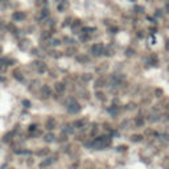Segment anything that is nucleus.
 <instances>
[{
  "instance_id": "f257e3e1",
  "label": "nucleus",
  "mask_w": 169,
  "mask_h": 169,
  "mask_svg": "<svg viewBox=\"0 0 169 169\" xmlns=\"http://www.w3.org/2000/svg\"><path fill=\"white\" fill-rule=\"evenodd\" d=\"M111 144V138L110 136H98V138L92 141V148H95V149H103L106 147H108Z\"/></svg>"
},
{
  "instance_id": "f03ea898",
  "label": "nucleus",
  "mask_w": 169,
  "mask_h": 169,
  "mask_svg": "<svg viewBox=\"0 0 169 169\" xmlns=\"http://www.w3.org/2000/svg\"><path fill=\"white\" fill-rule=\"evenodd\" d=\"M66 107H67V111L70 114H78L81 111V106H79V103L74 98H69L66 100Z\"/></svg>"
},
{
  "instance_id": "7ed1b4c3",
  "label": "nucleus",
  "mask_w": 169,
  "mask_h": 169,
  "mask_svg": "<svg viewBox=\"0 0 169 169\" xmlns=\"http://www.w3.org/2000/svg\"><path fill=\"white\" fill-rule=\"evenodd\" d=\"M91 53L94 56H102L104 53V45L103 44H95L91 46Z\"/></svg>"
},
{
  "instance_id": "20e7f679",
  "label": "nucleus",
  "mask_w": 169,
  "mask_h": 169,
  "mask_svg": "<svg viewBox=\"0 0 169 169\" xmlns=\"http://www.w3.org/2000/svg\"><path fill=\"white\" fill-rule=\"evenodd\" d=\"M123 81H124L123 75H120V74H114L111 77V82H110V83H111L112 86H119V84H122Z\"/></svg>"
},
{
  "instance_id": "39448f33",
  "label": "nucleus",
  "mask_w": 169,
  "mask_h": 169,
  "mask_svg": "<svg viewBox=\"0 0 169 169\" xmlns=\"http://www.w3.org/2000/svg\"><path fill=\"white\" fill-rule=\"evenodd\" d=\"M33 67H35L39 73H45L46 71V65L44 64V62H41V61H35L33 62Z\"/></svg>"
},
{
  "instance_id": "423d86ee",
  "label": "nucleus",
  "mask_w": 169,
  "mask_h": 169,
  "mask_svg": "<svg viewBox=\"0 0 169 169\" xmlns=\"http://www.w3.org/2000/svg\"><path fill=\"white\" fill-rule=\"evenodd\" d=\"M25 17H27V15L21 11H16L15 13L12 15V20H13V21H24Z\"/></svg>"
},
{
  "instance_id": "0eeeda50",
  "label": "nucleus",
  "mask_w": 169,
  "mask_h": 169,
  "mask_svg": "<svg viewBox=\"0 0 169 169\" xmlns=\"http://www.w3.org/2000/svg\"><path fill=\"white\" fill-rule=\"evenodd\" d=\"M41 96L44 98V99H46V98H49L50 95H52V91H50V87L49 86H46V84H44V86H41Z\"/></svg>"
},
{
  "instance_id": "6e6552de",
  "label": "nucleus",
  "mask_w": 169,
  "mask_h": 169,
  "mask_svg": "<svg viewBox=\"0 0 169 169\" xmlns=\"http://www.w3.org/2000/svg\"><path fill=\"white\" fill-rule=\"evenodd\" d=\"M54 161H56V159H54V157L45 159V160H44V161H42L41 164H40V168H41V169H44V168H46V166H50V165H52V164H53Z\"/></svg>"
},
{
  "instance_id": "1a4fd4ad",
  "label": "nucleus",
  "mask_w": 169,
  "mask_h": 169,
  "mask_svg": "<svg viewBox=\"0 0 169 169\" xmlns=\"http://www.w3.org/2000/svg\"><path fill=\"white\" fill-rule=\"evenodd\" d=\"M106 83H107L106 78L100 77V78H98V79L95 81V84H94V86H95L96 88H102V87H104V86H106Z\"/></svg>"
},
{
  "instance_id": "9d476101",
  "label": "nucleus",
  "mask_w": 169,
  "mask_h": 169,
  "mask_svg": "<svg viewBox=\"0 0 169 169\" xmlns=\"http://www.w3.org/2000/svg\"><path fill=\"white\" fill-rule=\"evenodd\" d=\"M45 127L48 128V130H53L54 127H56V119H53V118H48V120H46V123H45Z\"/></svg>"
},
{
  "instance_id": "9b49d317",
  "label": "nucleus",
  "mask_w": 169,
  "mask_h": 169,
  "mask_svg": "<svg viewBox=\"0 0 169 169\" xmlns=\"http://www.w3.org/2000/svg\"><path fill=\"white\" fill-rule=\"evenodd\" d=\"M54 88H56V91L58 94H62V92L65 91V84L62 83V82H57V83L54 84Z\"/></svg>"
},
{
  "instance_id": "f8f14e48",
  "label": "nucleus",
  "mask_w": 169,
  "mask_h": 169,
  "mask_svg": "<svg viewBox=\"0 0 169 169\" xmlns=\"http://www.w3.org/2000/svg\"><path fill=\"white\" fill-rule=\"evenodd\" d=\"M13 78L17 79V81H20V82L24 81V77H23V74H21L20 70H15V71H13Z\"/></svg>"
},
{
  "instance_id": "ddd939ff",
  "label": "nucleus",
  "mask_w": 169,
  "mask_h": 169,
  "mask_svg": "<svg viewBox=\"0 0 169 169\" xmlns=\"http://www.w3.org/2000/svg\"><path fill=\"white\" fill-rule=\"evenodd\" d=\"M67 7H69V3H67L66 0H64V1H61V3L58 4V11H60V12H64Z\"/></svg>"
},
{
  "instance_id": "4468645a",
  "label": "nucleus",
  "mask_w": 169,
  "mask_h": 169,
  "mask_svg": "<svg viewBox=\"0 0 169 169\" xmlns=\"http://www.w3.org/2000/svg\"><path fill=\"white\" fill-rule=\"evenodd\" d=\"M84 124H86V120L82 119V120H77V122H74L73 127H74V128H82V127H84Z\"/></svg>"
},
{
  "instance_id": "2eb2a0df",
  "label": "nucleus",
  "mask_w": 169,
  "mask_h": 169,
  "mask_svg": "<svg viewBox=\"0 0 169 169\" xmlns=\"http://www.w3.org/2000/svg\"><path fill=\"white\" fill-rule=\"evenodd\" d=\"M159 140H160L162 144H169V135H160V136H159Z\"/></svg>"
},
{
  "instance_id": "dca6fc26",
  "label": "nucleus",
  "mask_w": 169,
  "mask_h": 169,
  "mask_svg": "<svg viewBox=\"0 0 169 169\" xmlns=\"http://www.w3.org/2000/svg\"><path fill=\"white\" fill-rule=\"evenodd\" d=\"M44 140H45L46 143H52L56 140V136H54L53 134H46L45 135V138H44Z\"/></svg>"
},
{
  "instance_id": "f3484780",
  "label": "nucleus",
  "mask_w": 169,
  "mask_h": 169,
  "mask_svg": "<svg viewBox=\"0 0 169 169\" xmlns=\"http://www.w3.org/2000/svg\"><path fill=\"white\" fill-rule=\"evenodd\" d=\"M64 132H65V135L73 134V132H74V127H71L70 124H66V126L64 127Z\"/></svg>"
},
{
  "instance_id": "a211bd4d",
  "label": "nucleus",
  "mask_w": 169,
  "mask_h": 169,
  "mask_svg": "<svg viewBox=\"0 0 169 169\" xmlns=\"http://www.w3.org/2000/svg\"><path fill=\"white\" fill-rule=\"evenodd\" d=\"M48 153H49V148H42V149H39L36 152L37 156H46Z\"/></svg>"
},
{
  "instance_id": "6ab92c4d",
  "label": "nucleus",
  "mask_w": 169,
  "mask_h": 169,
  "mask_svg": "<svg viewBox=\"0 0 169 169\" xmlns=\"http://www.w3.org/2000/svg\"><path fill=\"white\" fill-rule=\"evenodd\" d=\"M12 62L9 58H0V65H4V66H7V65H12Z\"/></svg>"
},
{
  "instance_id": "aec40b11",
  "label": "nucleus",
  "mask_w": 169,
  "mask_h": 169,
  "mask_svg": "<svg viewBox=\"0 0 169 169\" xmlns=\"http://www.w3.org/2000/svg\"><path fill=\"white\" fill-rule=\"evenodd\" d=\"M131 140H132V141H141L143 136L141 135H132V136H131Z\"/></svg>"
},
{
  "instance_id": "412c9836",
  "label": "nucleus",
  "mask_w": 169,
  "mask_h": 169,
  "mask_svg": "<svg viewBox=\"0 0 169 169\" xmlns=\"http://www.w3.org/2000/svg\"><path fill=\"white\" fill-rule=\"evenodd\" d=\"M20 48H21V49H23V50H25V49H27V48H28V46H29V41H25V40H24V41H21V42H20Z\"/></svg>"
},
{
  "instance_id": "4be33fe9",
  "label": "nucleus",
  "mask_w": 169,
  "mask_h": 169,
  "mask_svg": "<svg viewBox=\"0 0 169 169\" xmlns=\"http://www.w3.org/2000/svg\"><path fill=\"white\" fill-rule=\"evenodd\" d=\"M135 124H136L138 127H141L143 124H144V120H143V118H140V116H139V118H136V119H135Z\"/></svg>"
},
{
  "instance_id": "5701e85b",
  "label": "nucleus",
  "mask_w": 169,
  "mask_h": 169,
  "mask_svg": "<svg viewBox=\"0 0 169 169\" xmlns=\"http://www.w3.org/2000/svg\"><path fill=\"white\" fill-rule=\"evenodd\" d=\"M145 135H147V136H153V138H155V136H157V135H156V132H155V131H152V130H147L145 131Z\"/></svg>"
},
{
  "instance_id": "b1692460",
  "label": "nucleus",
  "mask_w": 169,
  "mask_h": 169,
  "mask_svg": "<svg viewBox=\"0 0 169 169\" xmlns=\"http://www.w3.org/2000/svg\"><path fill=\"white\" fill-rule=\"evenodd\" d=\"M91 74H83V75H82V79H83V81H90V79H91Z\"/></svg>"
},
{
  "instance_id": "393cba45",
  "label": "nucleus",
  "mask_w": 169,
  "mask_h": 169,
  "mask_svg": "<svg viewBox=\"0 0 169 169\" xmlns=\"http://www.w3.org/2000/svg\"><path fill=\"white\" fill-rule=\"evenodd\" d=\"M11 136H12V132H11V134H8V135H5V136H4V139H3V141L8 143L9 140H11Z\"/></svg>"
},
{
  "instance_id": "a878e982",
  "label": "nucleus",
  "mask_w": 169,
  "mask_h": 169,
  "mask_svg": "<svg viewBox=\"0 0 169 169\" xmlns=\"http://www.w3.org/2000/svg\"><path fill=\"white\" fill-rule=\"evenodd\" d=\"M78 61H81V62H87V61H88V57H86V56L78 57Z\"/></svg>"
},
{
  "instance_id": "bb28decb",
  "label": "nucleus",
  "mask_w": 169,
  "mask_h": 169,
  "mask_svg": "<svg viewBox=\"0 0 169 169\" xmlns=\"http://www.w3.org/2000/svg\"><path fill=\"white\" fill-rule=\"evenodd\" d=\"M49 15V13H48V11H46V9H44V11L41 12V15H40V17H42V19H45L46 16Z\"/></svg>"
},
{
  "instance_id": "cd10ccee",
  "label": "nucleus",
  "mask_w": 169,
  "mask_h": 169,
  "mask_svg": "<svg viewBox=\"0 0 169 169\" xmlns=\"http://www.w3.org/2000/svg\"><path fill=\"white\" fill-rule=\"evenodd\" d=\"M5 70H7V66L0 65V74H1V73H5Z\"/></svg>"
},
{
  "instance_id": "c85d7f7f",
  "label": "nucleus",
  "mask_w": 169,
  "mask_h": 169,
  "mask_svg": "<svg viewBox=\"0 0 169 169\" xmlns=\"http://www.w3.org/2000/svg\"><path fill=\"white\" fill-rule=\"evenodd\" d=\"M107 69V65H103V66H100V67H98L96 69V71H103V70Z\"/></svg>"
},
{
  "instance_id": "c756f323",
  "label": "nucleus",
  "mask_w": 169,
  "mask_h": 169,
  "mask_svg": "<svg viewBox=\"0 0 169 169\" xmlns=\"http://www.w3.org/2000/svg\"><path fill=\"white\" fill-rule=\"evenodd\" d=\"M37 130V126H36V124H32L31 127H29V131H31V132H33V131H36Z\"/></svg>"
},
{
  "instance_id": "7c9ffc66",
  "label": "nucleus",
  "mask_w": 169,
  "mask_h": 169,
  "mask_svg": "<svg viewBox=\"0 0 169 169\" xmlns=\"http://www.w3.org/2000/svg\"><path fill=\"white\" fill-rule=\"evenodd\" d=\"M41 37H42V39H49V37H50V33H49V32H48V33L45 32V33H42Z\"/></svg>"
},
{
  "instance_id": "2f4dec72",
  "label": "nucleus",
  "mask_w": 169,
  "mask_h": 169,
  "mask_svg": "<svg viewBox=\"0 0 169 169\" xmlns=\"http://www.w3.org/2000/svg\"><path fill=\"white\" fill-rule=\"evenodd\" d=\"M23 103H24V106H25V107H29V106H31V102H29V100H24Z\"/></svg>"
},
{
  "instance_id": "473e14b6",
  "label": "nucleus",
  "mask_w": 169,
  "mask_h": 169,
  "mask_svg": "<svg viewBox=\"0 0 169 169\" xmlns=\"http://www.w3.org/2000/svg\"><path fill=\"white\" fill-rule=\"evenodd\" d=\"M134 108H135V104H134V103H130V104H128V110H134Z\"/></svg>"
},
{
  "instance_id": "72a5a7b5",
  "label": "nucleus",
  "mask_w": 169,
  "mask_h": 169,
  "mask_svg": "<svg viewBox=\"0 0 169 169\" xmlns=\"http://www.w3.org/2000/svg\"><path fill=\"white\" fill-rule=\"evenodd\" d=\"M3 28H5V25H3V23L0 21V29H3Z\"/></svg>"
},
{
  "instance_id": "f704fd0d",
  "label": "nucleus",
  "mask_w": 169,
  "mask_h": 169,
  "mask_svg": "<svg viewBox=\"0 0 169 169\" xmlns=\"http://www.w3.org/2000/svg\"><path fill=\"white\" fill-rule=\"evenodd\" d=\"M166 9H168V12H169V3L166 4Z\"/></svg>"
},
{
  "instance_id": "c9c22d12",
  "label": "nucleus",
  "mask_w": 169,
  "mask_h": 169,
  "mask_svg": "<svg viewBox=\"0 0 169 169\" xmlns=\"http://www.w3.org/2000/svg\"><path fill=\"white\" fill-rule=\"evenodd\" d=\"M166 111L169 112V104H168V106H166Z\"/></svg>"
},
{
  "instance_id": "e433bc0d",
  "label": "nucleus",
  "mask_w": 169,
  "mask_h": 169,
  "mask_svg": "<svg viewBox=\"0 0 169 169\" xmlns=\"http://www.w3.org/2000/svg\"><path fill=\"white\" fill-rule=\"evenodd\" d=\"M0 81H1V82H3V81H5V79H4V78H0Z\"/></svg>"
},
{
  "instance_id": "4c0bfd02",
  "label": "nucleus",
  "mask_w": 169,
  "mask_h": 169,
  "mask_svg": "<svg viewBox=\"0 0 169 169\" xmlns=\"http://www.w3.org/2000/svg\"><path fill=\"white\" fill-rule=\"evenodd\" d=\"M166 48H168V49H169V41H168V44H166Z\"/></svg>"
},
{
  "instance_id": "58836bf2",
  "label": "nucleus",
  "mask_w": 169,
  "mask_h": 169,
  "mask_svg": "<svg viewBox=\"0 0 169 169\" xmlns=\"http://www.w3.org/2000/svg\"><path fill=\"white\" fill-rule=\"evenodd\" d=\"M1 52H3V49H1V46H0V53H1Z\"/></svg>"
},
{
  "instance_id": "ea45409f",
  "label": "nucleus",
  "mask_w": 169,
  "mask_h": 169,
  "mask_svg": "<svg viewBox=\"0 0 169 169\" xmlns=\"http://www.w3.org/2000/svg\"><path fill=\"white\" fill-rule=\"evenodd\" d=\"M0 1H3V0H0Z\"/></svg>"
},
{
  "instance_id": "a19ab883",
  "label": "nucleus",
  "mask_w": 169,
  "mask_h": 169,
  "mask_svg": "<svg viewBox=\"0 0 169 169\" xmlns=\"http://www.w3.org/2000/svg\"><path fill=\"white\" fill-rule=\"evenodd\" d=\"M11 169H12V168H11Z\"/></svg>"
}]
</instances>
